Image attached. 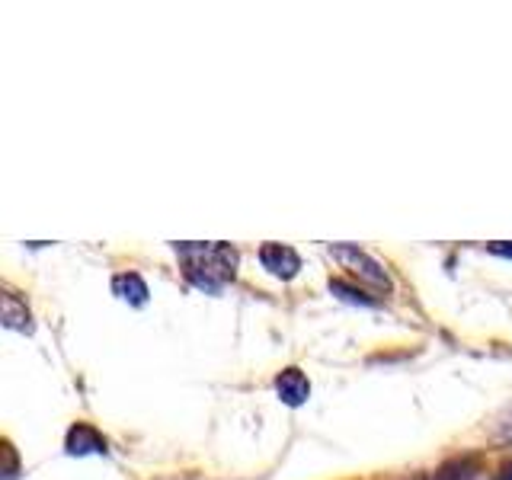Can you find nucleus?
I'll use <instances>...</instances> for the list:
<instances>
[{
	"label": "nucleus",
	"mask_w": 512,
	"mask_h": 480,
	"mask_svg": "<svg viewBox=\"0 0 512 480\" xmlns=\"http://www.w3.org/2000/svg\"><path fill=\"white\" fill-rule=\"evenodd\" d=\"M260 263L269 276H276L282 282H292L298 272H301V256L295 247L288 244H276V240H269V244L260 247Z\"/></svg>",
	"instance_id": "obj_3"
},
{
	"label": "nucleus",
	"mask_w": 512,
	"mask_h": 480,
	"mask_svg": "<svg viewBox=\"0 0 512 480\" xmlns=\"http://www.w3.org/2000/svg\"><path fill=\"white\" fill-rule=\"evenodd\" d=\"M112 295L119 301L132 304V308H141V304H148V282H144L138 272H119V276H112Z\"/></svg>",
	"instance_id": "obj_6"
},
{
	"label": "nucleus",
	"mask_w": 512,
	"mask_h": 480,
	"mask_svg": "<svg viewBox=\"0 0 512 480\" xmlns=\"http://www.w3.org/2000/svg\"><path fill=\"white\" fill-rule=\"evenodd\" d=\"M4 458H7L4 480H16V474H20V458H16V448H13L10 439H4Z\"/></svg>",
	"instance_id": "obj_10"
},
{
	"label": "nucleus",
	"mask_w": 512,
	"mask_h": 480,
	"mask_svg": "<svg viewBox=\"0 0 512 480\" xmlns=\"http://www.w3.org/2000/svg\"><path fill=\"white\" fill-rule=\"evenodd\" d=\"M272 388H276V394H279V400L285 407H304V404H308V397H311V381L295 365L282 368V372L276 375V381H272Z\"/></svg>",
	"instance_id": "obj_4"
},
{
	"label": "nucleus",
	"mask_w": 512,
	"mask_h": 480,
	"mask_svg": "<svg viewBox=\"0 0 512 480\" xmlns=\"http://www.w3.org/2000/svg\"><path fill=\"white\" fill-rule=\"evenodd\" d=\"M0 320H4V327L10 330H20V333H32V314L26 308V301L16 295V292H4L0 298Z\"/></svg>",
	"instance_id": "obj_7"
},
{
	"label": "nucleus",
	"mask_w": 512,
	"mask_h": 480,
	"mask_svg": "<svg viewBox=\"0 0 512 480\" xmlns=\"http://www.w3.org/2000/svg\"><path fill=\"white\" fill-rule=\"evenodd\" d=\"M183 256L186 279L202 292H221L237 276V250L231 244H173Z\"/></svg>",
	"instance_id": "obj_1"
},
{
	"label": "nucleus",
	"mask_w": 512,
	"mask_h": 480,
	"mask_svg": "<svg viewBox=\"0 0 512 480\" xmlns=\"http://www.w3.org/2000/svg\"><path fill=\"white\" fill-rule=\"evenodd\" d=\"M330 253H333V260L340 263L352 279H359V282H365V285H372L375 292H384L388 295L391 288H394V282H391V276H388V269H384L375 256H368L362 247H356V244H330Z\"/></svg>",
	"instance_id": "obj_2"
},
{
	"label": "nucleus",
	"mask_w": 512,
	"mask_h": 480,
	"mask_svg": "<svg viewBox=\"0 0 512 480\" xmlns=\"http://www.w3.org/2000/svg\"><path fill=\"white\" fill-rule=\"evenodd\" d=\"M330 295H336V298H343V301H349V304H362V308H375V298H368L362 288H356V285H349V282H343V279H330Z\"/></svg>",
	"instance_id": "obj_9"
},
{
	"label": "nucleus",
	"mask_w": 512,
	"mask_h": 480,
	"mask_svg": "<svg viewBox=\"0 0 512 480\" xmlns=\"http://www.w3.org/2000/svg\"><path fill=\"white\" fill-rule=\"evenodd\" d=\"M496 480H512V464H506V468L500 471V477H496Z\"/></svg>",
	"instance_id": "obj_12"
},
{
	"label": "nucleus",
	"mask_w": 512,
	"mask_h": 480,
	"mask_svg": "<svg viewBox=\"0 0 512 480\" xmlns=\"http://www.w3.org/2000/svg\"><path fill=\"white\" fill-rule=\"evenodd\" d=\"M64 448H68V455L74 458H84V455H106V439L100 436V429L90 426V423H74L68 429V436H64Z\"/></svg>",
	"instance_id": "obj_5"
},
{
	"label": "nucleus",
	"mask_w": 512,
	"mask_h": 480,
	"mask_svg": "<svg viewBox=\"0 0 512 480\" xmlns=\"http://www.w3.org/2000/svg\"><path fill=\"white\" fill-rule=\"evenodd\" d=\"M487 250L493 256H503V260H512V240H493V244H487Z\"/></svg>",
	"instance_id": "obj_11"
},
{
	"label": "nucleus",
	"mask_w": 512,
	"mask_h": 480,
	"mask_svg": "<svg viewBox=\"0 0 512 480\" xmlns=\"http://www.w3.org/2000/svg\"><path fill=\"white\" fill-rule=\"evenodd\" d=\"M413 480H429V477H426V474H420V477H413Z\"/></svg>",
	"instance_id": "obj_13"
},
{
	"label": "nucleus",
	"mask_w": 512,
	"mask_h": 480,
	"mask_svg": "<svg viewBox=\"0 0 512 480\" xmlns=\"http://www.w3.org/2000/svg\"><path fill=\"white\" fill-rule=\"evenodd\" d=\"M480 471V461L474 455H458V458H448L445 464H439L432 480H474Z\"/></svg>",
	"instance_id": "obj_8"
}]
</instances>
